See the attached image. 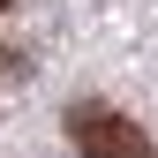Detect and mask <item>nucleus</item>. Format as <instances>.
<instances>
[{"mask_svg": "<svg viewBox=\"0 0 158 158\" xmlns=\"http://www.w3.org/2000/svg\"><path fill=\"white\" fill-rule=\"evenodd\" d=\"M15 68H23V60H15V45L0 38V75H15Z\"/></svg>", "mask_w": 158, "mask_h": 158, "instance_id": "obj_2", "label": "nucleus"}, {"mask_svg": "<svg viewBox=\"0 0 158 158\" xmlns=\"http://www.w3.org/2000/svg\"><path fill=\"white\" fill-rule=\"evenodd\" d=\"M68 143L83 158H158V143L128 121V113H113V106H75L68 113Z\"/></svg>", "mask_w": 158, "mask_h": 158, "instance_id": "obj_1", "label": "nucleus"}, {"mask_svg": "<svg viewBox=\"0 0 158 158\" xmlns=\"http://www.w3.org/2000/svg\"><path fill=\"white\" fill-rule=\"evenodd\" d=\"M0 8H8V0H0Z\"/></svg>", "mask_w": 158, "mask_h": 158, "instance_id": "obj_3", "label": "nucleus"}]
</instances>
